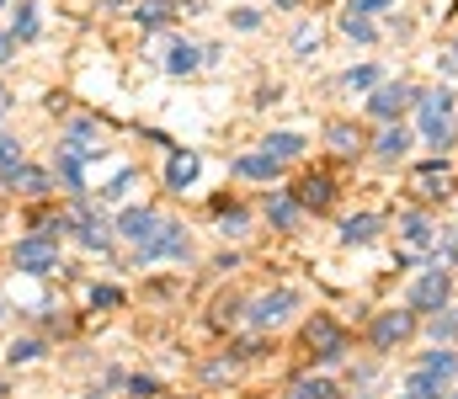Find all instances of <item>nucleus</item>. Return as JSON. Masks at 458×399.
<instances>
[{"label":"nucleus","instance_id":"nucleus-32","mask_svg":"<svg viewBox=\"0 0 458 399\" xmlns=\"http://www.w3.org/2000/svg\"><path fill=\"white\" fill-rule=\"evenodd\" d=\"M229 21H234L240 32H256V27H261V11H250V5H240V11H234Z\"/></svg>","mask_w":458,"mask_h":399},{"label":"nucleus","instance_id":"nucleus-27","mask_svg":"<svg viewBox=\"0 0 458 399\" xmlns=\"http://www.w3.org/2000/svg\"><path fill=\"white\" fill-rule=\"evenodd\" d=\"M342 86L346 91H373V86H378V70H373V64H357V70L342 75Z\"/></svg>","mask_w":458,"mask_h":399},{"label":"nucleus","instance_id":"nucleus-17","mask_svg":"<svg viewBox=\"0 0 458 399\" xmlns=\"http://www.w3.org/2000/svg\"><path fill=\"white\" fill-rule=\"evenodd\" d=\"M299 213H304V208H299L293 192H272V197H267V219H272V229H293Z\"/></svg>","mask_w":458,"mask_h":399},{"label":"nucleus","instance_id":"nucleus-6","mask_svg":"<svg viewBox=\"0 0 458 399\" xmlns=\"http://www.w3.org/2000/svg\"><path fill=\"white\" fill-rule=\"evenodd\" d=\"M288 192L299 197V208H315V213H326V208L336 203V176H331V170H304V176H299Z\"/></svg>","mask_w":458,"mask_h":399},{"label":"nucleus","instance_id":"nucleus-3","mask_svg":"<svg viewBox=\"0 0 458 399\" xmlns=\"http://www.w3.org/2000/svg\"><path fill=\"white\" fill-rule=\"evenodd\" d=\"M11 266H16V271H27V277H48V271H59V240H43V235L16 240Z\"/></svg>","mask_w":458,"mask_h":399},{"label":"nucleus","instance_id":"nucleus-38","mask_svg":"<svg viewBox=\"0 0 458 399\" xmlns=\"http://www.w3.org/2000/svg\"><path fill=\"white\" fill-rule=\"evenodd\" d=\"M16 59V37L11 32H0V64H11Z\"/></svg>","mask_w":458,"mask_h":399},{"label":"nucleus","instance_id":"nucleus-5","mask_svg":"<svg viewBox=\"0 0 458 399\" xmlns=\"http://www.w3.org/2000/svg\"><path fill=\"white\" fill-rule=\"evenodd\" d=\"M293 309H299V293H293V287H277V293L250 298V303H245V320H250L256 330H272V325H283V314H293Z\"/></svg>","mask_w":458,"mask_h":399},{"label":"nucleus","instance_id":"nucleus-9","mask_svg":"<svg viewBox=\"0 0 458 399\" xmlns=\"http://www.w3.org/2000/svg\"><path fill=\"white\" fill-rule=\"evenodd\" d=\"M416 96H421V91H416V86H405V80H400V86H373L368 112H373V118H384V123H400V112H405V107H416Z\"/></svg>","mask_w":458,"mask_h":399},{"label":"nucleus","instance_id":"nucleus-41","mask_svg":"<svg viewBox=\"0 0 458 399\" xmlns=\"http://www.w3.org/2000/svg\"><path fill=\"white\" fill-rule=\"evenodd\" d=\"M5 112H11V91L0 86V118H5Z\"/></svg>","mask_w":458,"mask_h":399},{"label":"nucleus","instance_id":"nucleus-14","mask_svg":"<svg viewBox=\"0 0 458 399\" xmlns=\"http://www.w3.org/2000/svg\"><path fill=\"white\" fill-rule=\"evenodd\" d=\"M400 240H405L411 251H432V245H437V229H432L427 213H400Z\"/></svg>","mask_w":458,"mask_h":399},{"label":"nucleus","instance_id":"nucleus-35","mask_svg":"<svg viewBox=\"0 0 458 399\" xmlns=\"http://www.w3.org/2000/svg\"><path fill=\"white\" fill-rule=\"evenodd\" d=\"M91 303H97V309H117L123 293H117V287H91Z\"/></svg>","mask_w":458,"mask_h":399},{"label":"nucleus","instance_id":"nucleus-31","mask_svg":"<svg viewBox=\"0 0 458 399\" xmlns=\"http://www.w3.org/2000/svg\"><path fill=\"white\" fill-rule=\"evenodd\" d=\"M38 357H43V341H32V336L11 341V362H38Z\"/></svg>","mask_w":458,"mask_h":399},{"label":"nucleus","instance_id":"nucleus-28","mask_svg":"<svg viewBox=\"0 0 458 399\" xmlns=\"http://www.w3.org/2000/svg\"><path fill=\"white\" fill-rule=\"evenodd\" d=\"M342 32L346 37H357V43H373V37H378V27H373L368 16H352V11L342 16Z\"/></svg>","mask_w":458,"mask_h":399},{"label":"nucleus","instance_id":"nucleus-40","mask_svg":"<svg viewBox=\"0 0 458 399\" xmlns=\"http://www.w3.org/2000/svg\"><path fill=\"white\" fill-rule=\"evenodd\" d=\"M405 399H443V395H437V389H411Z\"/></svg>","mask_w":458,"mask_h":399},{"label":"nucleus","instance_id":"nucleus-23","mask_svg":"<svg viewBox=\"0 0 458 399\" xmlns=\"http://www.w3.org/2000/svg\"><path fill=\"white\" fill-rule=\"evenodd\" d=\"M373 149H378V154H384V160H400V154H405V149H411V133L400 129V123H389V129L378 133V144H373Z\"/></svg>","mask_w":458,"mask_h":399},{"label":"nucleus","instance_id":"nucleus-12","mask_svg":"<svg viewBox=\"0 0 458 399\" xmlns=\"http://www.w3.org/2000/svg\"><path fill=\"white\" fill-rule=\"evenodd\" d=\"M198 170H203V160H198L192 149H171V160H165V187H171V192H187V187L198 181Z\"/></svg>","mask_w":458,"mask_h":399},{"label":"nucleus","instance_id":"nucleus-21","mask_svg":"<svg viewBox=\"0 0 458 399\" xmlns=\"http://www.w3.org/2000/svg\"><path fill=\"white\" fill-rule=\"evenodd\" d=\"M373 235H378V219L373 213H352L342 224V245H368Z\"/></svg>","mask_w":458,"mask_h":399},{"label":"nucleus","instance_id":"nucleus-8","mask_svg":"<svg viewBox=\"0 0 458 399\" xmlns=\"http://www.w3.org/2000/svg\"><path fill=\"white\" fill-rule=\"evenodd\" d=\"M448 378H458V357L448 352V346H437V352H427L421 368L411 373V389H437V395H443Z\"/></svg>","mask_w":458,"mask_h":399},{"label":"nucleus","instance_id":"nucleus-42","mask_svg":"<svg viewBox=\"0 0 458 399\" xmlns=\"http://www.w3.org/2000/svg\"><path fill=\"white\" fill-rule=\"evenodd\" d=\"M70 11H81V16H86V11H91V0H70Z\"/></svg>","mask_w":458,"mask_h":399},{"label":"nucleus","instance_id":"nucleus-36","mask_svg":"<svg viewBox=\"0 0 458 399\" xmlns=\"http://www.w3.org/2000/svg\"><path fill=\"white\" fill-rule=\"evenodd\" d=\"M432 336H437V341H454L458 336V314H448V320L437 314V320H432Z\"/></svg>","mask_w":458,"mask_h":399},{"label":"nucleus","instance_id":"nucleus-18","mask_svg":"<svg viewBox=\"0 0 458 399\" xmlns=\"http://www.w3.org/2000/svg\"><path fill=\"white\" fill-rule=\"evenodd\" d=\"M198 64H203V48H198V43H187V37H176V43H171V54H165V70H171V75H192Z\"/></svg>","mask_w":458,"mask_h":399},{"label":"nucleus","instance_id":"nucleus-22","mask_svg":"<svg viewBox=\"0 0 458 399\" xmlns=\"http://www.w3.org/2000/svg\"><path fill=\"white\" fill-rule=\"evenodd\" d=\"M326 144H331L336 154H357V149H362V129H352V123H331V129H326Z\"/></svg>","mask_w":458,"mask_h":399},{"label":"nucleus","instance_id":"nucleus-4","mask_svg":"<svg viewBox=\"0 0 458 399\" xmlns=\"http://www.w3.org/2000/svg\"><path fill=\"white\" fill-rule=\"evenodd\" d=\"M304 346L320 357V362H342V352H346V330L331 320V314H310L304 320Z\"/></svg>","mask_w":458,"mask_h":399},{"label":"nucleus","instance_id":"nucleus-13","mask_svg":"<svg viewBox=\"0 0 458 399\" xmlns=\"http://www.w3.org/2000/svg\"><path fill=\"white\" fill-rule=\"evenodd\" d=\"M155 208H123V219H117V235L123 240H133V245H144L149 235H155Z\"/></svg>","mask_w":458,"mask_h":399},{"label":"nucleus","instance_id":"nucleus-33","mask_svg":"<svg viewBox=\"0 0 458 399\" xmlns=\"http://www.w3.org/2000/svg\"><path fill=\"white\" fill-rule=\"evenodd\" d=\"M293 48H299V54H315V48H320V32H315V27H299V32H293Z\"/></svg>","mask_w":458,"mask_h":399},{"label":"nucleus","instance_id":"nucleus-20","mask_svg":"<svg viewBox=\"0 0 458 399\" xmlns=\"http://www.w3.org/2000/svg\"><path fill=\"white\" fill-rule=\"evenodd\" d=\"M234 170H240L245 181H277V170H283V165H277V160H267V154H240V160H234Z\"/></svg>","mask_w":458,"mask_h":399},{"label":"nucleus","instance_id":"nucleus-37","mask_svg":"<svg viewBox=\"0 0 458 399\" xmlns=\"http://www.w3.org/2000/svg\"><path fill=\"white\" fill-rule=\"evenodd\" d=\"M389 0H352V16H373V11H384Z\"/></svg>","mask_w":458,"mask_h":399},{"label":"nucleus","instance_id":"nucleus-1","mask_svg":"<svg viewBox=\"0 0 458 399\" xmlns=\"http://www.w3.org/2000/svg\"><path fill=\"white\" fill-rule=\"evenodd\" d=\"M416 112H421V133H427L432 149H448L454 144V112H458L454 91H421L416 96Z\"/></svg>","mask_w":458,"mask_h":399},{"label":"nucleus","instance_id":"nucleus-26","mask_svg":"<svg viewBox=\"0 0 458 399\" xmlns=\"http://www.w3.org/2000/svg\"><path fill=\"white\" fill-rule=\"evenodd\" d=\"M59 176H64V192H70V197H81V192H86V170H81V160H70V154H64V160H59Z\"/></svg>","mask_w":458,"mask_h":399},{"label":"nucleus","instance_id":"nucleus-24","mask_svg":"<svg viewBox=\"0 0 458 399\" xmlns=\"http://www.w3.org/2000/svg\"><path fill=\"white\" fill-rule=\"evenodd\" d=\"M11 37H21V43H32V37H38V5H32V0H21V5H16Z\"/></svg>","mask_w":458,"mask_h":399},{"label":"nucleus","instance_id":"nucleus-19","mask_svg":"<svg viewBox=\"0 0 458 399\" xmlns=\"http://www.w3.org/2000/svg\"><path fill=\"white\" fill-rule=\"evenodd\" d=\"M176 16V0H139L133 5V21L144 27V32H155V27H165Z\"/></svg>","mask_w":458,"mask_h":399},{"label":"nucleus","instance_id":"nucleus-30","mask_svg":"<svg viewBox=\"0 0 458 399\" xmlns=\"http://www.w3.org/2000/svg\"><path fill=\"white\" fill-rule=\"evenodd\" d=\"M128 192H133V170H117L113 187H102V197H107V203H123Z\"/></svg>","mask_w":458,"mask_h":399},{"label":"nucleus","instance_id":"nucleus-7","mask_svg":"<svg viewBox=\"0 0 458 399\" xmlns=\"http://www.w3.org/2000/svg\"><path fill=\"white\" fill-rule=\"evenodd\" d=\"M448 293H454V277H448V266H432V271H421V277L411 282V309H437V314H443Z\"/></svg>","mask_w":458,"mask_h":399},{"label":"nucleus","instance_id":"nucleus-15","mask_svg":"<svg viewBox=\"0 0 458 399\" xmlns=\"http://www.w3.org/2000/svg\"><path fill=\"white\" fill-rule=\"evenodd\" d=\"M5 187L21 192V197H48V170H38V165H16V170L5 176Z\"/></svg>","mask_w":458,"mask_h":399},{"label":"nucleus","instance_id":"nucleus-44","mask_svg":"<svg viewBox=\"0 0 458 399\" xmlns=\"http://www.w3.org/2000/svg\"><path fill=\"white\" fill-rule=\"evenodd\" d=\"M86 399H107V395H86Z\"/></svg>","mask_w":458,"mask_h":399},{"label":"nucleus","instance_id":"nucleus-11","mask_svg":"<svg viewBox=\"0 0 458 399\" xmlns=\"http://www.w3.org/2000/svg\"><path fill=\"white\" fill-rule=\"evenodd\" d=\"M411 187L421 192V197H448L454 192V165L448 160H427V165H416V176H411Z\"/></svg>","mask_w":458,"mask_h":399},{"label":"nucleus","instance_id":"nucleus-2","mask_svg":"<svg viewBox=\"0 0 458 399\" xmlns=\"http://www.w3.org/2000/svg\"><path fill=\"white\" fill-rule=\"evenodd\" d=\"M192 245H187V224H176V219H160L155 224V235L139 245V262H182Z\"/></svg>","mask_w":458,"mask_h":399},{"label":"nucleus","instance_id":"nucleus-29","mask_svg":"<svg viewBox=\"0 0 458 399\" xmlns=\"http://www.w3.org/2000/svg\"><path fill=\"white\" fill-rule=\"evenodd\" d=\"M16 165H21V144H16V138H0V181H5Z\"/></svg>","mask_w":458,"mask_h":399},{"label":"nucleus","instance_id":"nucleus-45","mask_svg":"<svg viewBox=\"0 0 458 399\" xmlns=\"http://www.w3.org/2000/svg\"><path fill=\"white\" fill-rule=\"evenodd\" d=\"M0 5H5V0H0Z\"/></svg>","mask_w":458,"mask_h":399},{"label":"nucleus","instance_id":"nucleus-10","mask_svg":"<svg viewBox=\"0 0 458 399\" xmlns=\"http://www.w3.org/2000/svg\"><path fill=\"white\" fill-rule=\"evenodd\" d=\"M411 330H416V314H405V309H384V314L373 320V330H368V336H373V346H378V352H389V346H400Z\"/></svg>","mask_w":458,"mask_h":399},{"label":"nucleus","instance_id":"nucleus-43","mask_svg":"<svg viewBox=\"0 0 458 399\" xmlns=\"http://www.w3.org/2000/svg\"><path fill=\"white\" fill-rule=\"evenodd\" d=\"M277 5H299V0H277Z\"/></svg>","mask_w":458,"mask_h":399},{"label":"nucleus","instance_id":"nucleus-34","mask_svg":"<svg viewBox=\"0 0 458 399\" xmlns=\"http://www.w3.org/2000/svg\"><path fill=\"white\" fill-rule=\"evenodd\" d=\"M458 262V235H443L437 240V266H454Z\"/></svg>","mask_w":458,"mask_h":399},{"label":"nucleus","instance_id":"nucleus-16","mask_svg":"<svg viewBox=\"0 0 458 399\" xmlns=\"http://www.w3.org/2000/svg\"><path fill=\"white\" fill-rule=\"evenodd\" d=\"M261 154L277 160V165H288V160L304 154V138H299V133H267V138H261Z\"/></svg>","mask_w":458,"mask_h":399},{"label":"nucleus","instance_id":"nucleus-39","mask_svg":"<svg viewBox=\"0 0 458 399\" xmlns=\"http://www.w3.org/2000/svg\"><path fill=\"white\" fill-rule=\"evenodd\" d=\"M437 70H448V75H458V48H448V54L437 59Z\"/></svg>","mask_w":458,"mask_h":399},{"label":"nucleus","instance_id":"nucleus-25","mask_svg":"<svg viewBox=\"0 0 458 399\" xmlns=\"http://www.w3.org/2000/svg\"><path fill=\"white\" fill-rule=\"evenodd\" d=\"M288 399H336V384L331 378H299L288 389Z\"/></svg>","mask_w":458,"mask_h":399}]
</instances>
